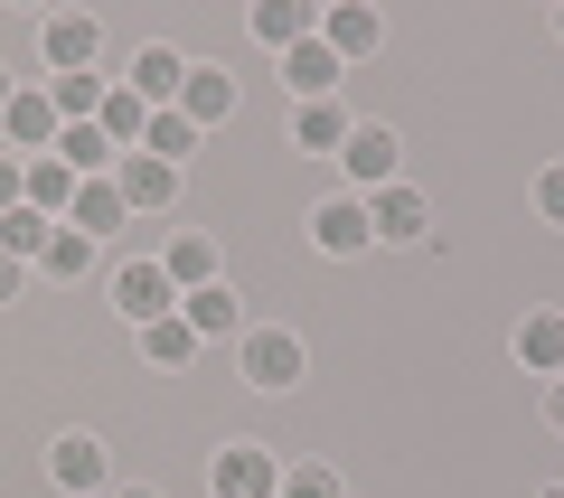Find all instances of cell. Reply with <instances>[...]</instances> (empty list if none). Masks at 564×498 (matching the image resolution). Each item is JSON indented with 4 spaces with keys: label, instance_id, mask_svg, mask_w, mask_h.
I'll use <instances>...</instances> for the list:
<instances>
[{
    "label": "cell",
    "instance_id": "cell-1",
    "mask_svg": "<svg viewBox=\"0 0 564 498\" xmlns=\"http://www.w3.org/2000/svg\"><path fill=\"white\" fill-rule=\"evenodd\" d=\"M113 301H122V320H141V329H151V320L180 311V282H170L161 263H122V273H113Z\"/></svg>",
    "mask_w": 564,
    "mask_h": 498
},
{
    "label": "cell",
    "instance_id": "cell-2",
    "mask_svg": "<svg viewBox=\"0 0 564 498\" xmlns=\"http://www.w3.org/2000/svg\"><path fill=\"white\" fill-rule=\"evenodd\" d=\"M245 377H254L263 396L302 386V339H292V329H254V339H245Z\"/></svg>",
    "mask_w": 564,
    "mask_h": 498
},
{
    "label": "cell",
    "instance_id": "cell-3",
    "mask_svg": "<svg viewBox=\"0 0 564 498\" xmlns=\"http://www.w3.org/2000/svg\"><path fill=\"white\" fill-rule=\"evenodd\" d=\"M348 180L358 188H395V132H386V122H348Z\"/></svg>",
    "mask_w": 564,
    "mask_h": 498
},
{
    "label": "cell",
    "instance_id": "cell-4",
    "mask_svg": "<svg viewBox=\"0 0 564 498\" xmlns=\"http://www.w3.org/2000/svg\"><path fill=\"white\" fill-rule=\"evenodd\" d=\"M273 489H282V470L254 452V442H226L217 452V498H273Z\"/></svg>",
    "mask_w": 564,
    "mask_h": 498
},
{
    "label": "cell",
    "instance_id": "cell-5",
    "mask_svg": "<svg viewBox=\"0 0 564 498\" xmlns=\"http://www.w3.org/2000/svg\"><path fill=\"white\" fill-rule=\"evenodd\" d=\"M113 188H122V207H170V198H180V170H161L151 151H122L113 160Z\"/></svg>",
    "mask_w": 564,
    "mask_h": 498
},
{
    "label": "cell",
    "instance_id": "cell-6",
    "mask_svg": "<svg viewBox=\"0 0 564 498\" xmlns=\"http://www.w3.org/2000/svg\"><path fill=\"white\" fill-rule=\"evenodd\" d=\"M180 85H188V57H180V47H141V57H132V95L151 104V113H170Z\"/></svg>",
    "mask_w": 564,
    "mask_h": 498
},
{
    "label": "cell",
    "instance_id": "cell-7",
    "mask_svg": "<svg viewBox=\"0 0 564 498\" xmlns=\"http://www.w3.org/2000/svg\"><path fill=\"white\" fill-rule=\"evenodd\" d=\"M321 47H329L339 66H348V57H377V47H386V20L348 0V10H329V20H321Z\"/></svg>",
    "mask_w": 564,
    "mask_h": 498
},
{
    "label": "cell",
    "instance_id": "cell-8",
    "mask_svg": "<svg viewBox=\"0 0 564 498\" xmlns=\"http://www.w3.org/2000/svg\"><path fill=\"white\" fill-rule=\"evenodd\" d=\"M47 470H57V489H66V498H104V442L66 433L57 452H47Z\"/></svg>",
    "mask_w": 564,
    "mask_h": 498
},
{
    "label": "cell",
    "instance_id": "cell-9",
    "mask_svg": "<svg viewBox=\"0 0 564 498\" xmlns=\"http://www.w3.org/2000/svg\"><path fill=\"white\" fill-rule=\"evenodd\" d=\"M0 132L20 141V151H57L66 122H57V104H47V95H10V104H0Z\"/></svg>",
    "mask_w": 564,
    "mask_h": 498
},
{
    "label": "cell",
    "instance_id": "cell-10",
    "mask_svg": "<svg viewBox=\"0 0 564 498\" xmlns=\"http://www.w3.org/2000/svg\"><path fill=\"white\" fill-rule=\"evenodd\" d=\"M282 76H292V104H329V85H339V57H329L321 39L282 47Z\"/></svg>",
    "mask_w": 564,
    "mask_h": 498
},
{
    "label": "cell",
    "instance_id": "cell-11",
    "mask_svg": "<svg viewBox=\"0 0 564 498\" xmlns=\"http://www.w3.org/2000/svg\"><path fill=\"white\" fill-rule=\"evenodd\" d=\"M180 113L198 122V132H207V122H226V113H236V76H226V66H188V85H180Z\"/></svg>",
    "mask_w": 564,
    "mask_h": 498
},
{
    "label": "cell",
    "instance_id": "cell-12",
    "mask_svg": "<svg viewBox=\"0 0 564 498\" xmlns=\"http://www.w3.org/2000/svg\"><path fill=\"white\" fill-rule=\"evenodd\" d=\"M311 236H321V255H367V198H329L321 217H311Z\"/></svg>",
    "mask_w": 564,
    "mask_h": 498
},
{
    "label": "cell",
    "instance_id": "cell-13",
    "mask_svg": "<svg viewBox=\"0 0 564 498\" xmlns=\"http://www.w3.org/2000/svg\"><path fill=\"white\" fill-rule=\"evenodd\" d=\"M20 207H39V217L76 207V170H66L57 151H47V160H29V170H20Z\"/></svg>",
    "mask_w": 564,
    "mask_h": 498
},
{
    "label": "cell",
    "instance_id": "cell-14",
    "mask_svg": "<svg viewBox=\"0 0 564 498\" xmlns=\"http://www.w3.org/2000/svg\"><path fill=\"white\" fill-rule=\"evenodd\" d=\"M367 236L414 245V236H423V198H414V188H377V198H367Z\"/></svg>",
    "mask_w": 564,
    "mask_h": 498
},
{
    "label": "cell",
    "instance_id": "cell-15",
    "mask_svg": "<svg viewBox=\"0 0 564 498\" xmlns=\"http://www.w3.org/2000/svg\"><path fill=\"white\" fill-rule=\"evenodd\" d=\"M95 47H104V29L85 20H47V66H57V76H85V66H95Z\"/></svg>",
    "mask_w": 564,
    "mask_h": 498
},
{
    "label": "cell",
    "instance_id": "cell-16",
    "mask_svg": "<svg viewBox=\"0 0 564 498\" xmlns=\"http://www.w3.org/2000/svg\"><path fill=\"white\" fill-rule=\"evenodd\" d=\"M518 358L536 367V377H564V320L555 311H527L518 320Z\"/></svg>",
    "mask_w": 564,
    "mask_h": 498
},
{
    "label": "cell",
    "instance_id": "cell-17",
    "mask_svg": "<svg viewBox=\"0 0 564 498\" xmlns=\"http://www.w3.org/2000/svg\"><path fill=\"white\" fill-rule=\"evenodd\" d=\"M95 132L113 141V151H141V132H151V104L122 85V95H104V113H95Z\"/></svg>",
    "mask_w": 564,
    "mask_h": 498
},
{
    "label": "cell",
    "instance_id": "cell-18",
    "mask_svg": "<svg viewBox=\"0 0 564 498\" xmlns=\"http://www.w3.org/2000/svg\"><path fill=\"white\" fill-rule=\"evenodd\" d=\"M254 39L263 47H302V39H321V20H311L302 0H263V10H254Z\"/></svg>",
    "mask_w": 564,
    "mask_h": 498
},
{
    "label": "cell",
    "instance_id": "cell-19",
    "mask_svg": "<svg viewBox=\"0 0 564 498\" xmlns=\"http://www.w3.org/2000/svg\"><path fill=\"white\" fill-rule=\"evenodd\" d=\"M141 151L161 160V170H180V160H188V151H198V122H188V113H180V104H170V113H151V132H141Z\"/></svg>",
    "mask_w": 564,
    "mask_h": 498
},
{
    "label": "cell",
    "instance_id": "cell-20",
    "mask_svg": "<svg viewBox=\"0 0 564 498\" xmlns=\"http://www.w3.org/2000/svg\"><path fill=\"white\" fill-rule=\"evenodd\" d=\"M57 160H66V170H76V180H95V170H113V141H104L95 132V122H66V132H57Z\"/></svg>",
    "mask_w": 564,
    "mask_h": 498
},
{
    "label": "cell",
    "instance_id": "cell-21",
    "mask_svg": "<svg viewBox=\"0 0 564 498\" xmlns=\"http://www.w3.org/2000/svg\"><path fill=\"white\" fill-rule=\"evenodd\" d=\"M180 320L198 329V339H226V329H236V292H226V282H207V292H180Z\"/></svg>",
    "mask_w": 564,
    "mask_h": 498
},
{
    "label": "cell",
    "instance_id": "cell-22",
    "mask_svg": "<svg viewBox=\"0 0 564 498\" xmlns=\"http://www.w3.org/2000/svg\"><path fill=\"white\" fill-rule=\"evenodd\" d=\"M161 273L180 282V292H207V282H217V245H207V236H180V245L161 255Z\"/></svg>",
    "mask_w": 564,
    "mask_h": 498
},
{
    "label": "cell",
    "instance_id": "cell-23",
    "mask_svg": "<svg viewBox=\"0 0 564 498\" xmlns=\"http://www.w3.org/2000/svg\"><path fill=\"white\" fill-rule=\"evenodd\" d=\"M104 226H122V188L113 180H76V236H104Z\"/></svg>",
    "mask_w": 564,
    "mask_h": 498
},
{
    "label": "cell",
    "instance_id": "cell-24",
    "mask_svg": "<svg viewBox=\"0 0 564 498\" xmlns=\"http://www.w3.org/2000/svg\"><path fill=\"white\" fill-rule=\"evenodd\" d=\"M47 236H57V217H39V207H10V217H0V255H10V263L47 255Z\"/></svg>",
    "mask_w": 564,
    "mask_h": 498
},
{
    "label": "cell",
    "instance_id": "cell-25",
    "mask_svg": "<svg viewBox=\"0 0 564 498\" xmlns=\"http://www.w3.org/2000/svg\"><path fill=\"white\" fill-rule=\"evenodd\" d=\"M47 104H57V122H95L104 113V76H57Z\"/></svg>",
    "mask_w": 564,
    "mask_h": 498
},
{
    "label": "cell",
    "instance_id": "cell-26",
    "mask_svg": "<svg viewBox=\"0 0 564 498\" xmlns=\"http://www.w3.org/2000/svg\"><path fill=\"white\" fill-rule=\"evenodd\" d=\"M292 132H302V151H339V141H348V113H339V104H302Z\"/></svg>",
    "mask_w": 564,
    "mask_h": 498
},
{
    "label": "cell",
    "instance_id": "cell-27",
    "mask_svg": "<svg viewBox=\"0 0 564 498\" xmlns=\"http://www.w3.org/2000/svg\"><path fill=\"white\" fill-rule=\"evenodd\" d=\"M141 339H151V358H161V367H188V358H198V329H188L180 311H170V320H151Z\"/></svg>",
    "mask_w": 564,
    "mask_h": 498
},
{
    "label": "cell",
    "instance_id": "cell-28",
    "mask_svg": "<svg viewBox=\"0 0 564 498\" xmlns=\"http://www.w3.org/2000/svg\"><path fill=\"white\" fill-rule=\"evenodd\" d=\"M39 263H47V273H57V282H85V263H95V236H66V226H57Z\"/></svg>",
    "mask_w": 564,
    "mask_h": 498
},
{
    "label": "cell",
    "instance_id": "cell-29",
    "mask_svg": "<svg viewBox=\"0 0 564 498\" xmlns=\"http://www.w3.org/2000/svg\"><path fill=\"white\" fill-rule=\"evenodd\" d=\"M273 498H348V489H339V479H329V470H292V479H282Z\"/></svg>",
    "mask_w": 564,
    "mask_h": 498
},
{
    "label": "cell",
    "instance_id": "cell-30",
    "mask_svg": "<svg viewBox=\"0 0 564 498\" xmlns=\"http://www.w3.org/2000/svg\"><path fill=\"white\" fill-rule=\"evenodd\" d=\"M536 207H545V217L564 226V170H545V180H536Z\"/></svg>",
    "mask_w": 564,
    "mask_h": 498
},
{
    "label": "cell",
    "instance_id": "cell-31",
    "mask_svg": "<svg viewBox=\"0 0 564 498\" xmlns=\"http://www.w3.org/2000/svg\"><path fill=\"white\" fill-rule=\"evenodd\" d=\"M20 207V160H0V217Z\"/></svg>",
    "mask_w": 564,
    "mask_h": 498
},
{
    "label": "cell",
    "instance_id": "cell-32",
    "mask_svg": "<svg viewBox=\"0 0 564 498\" xmlns=\"http://www.w3.org/2000/svg\"><path fill=\"white\" fill-rule=\"evenodd\" d=\"M0 301H20V263L10 255H0Z\"/></svg>",
    "mask_w": 564,
    "mask_h": 498
},
{
    "label": "cell",
    "instance_id": "cell-33",
    "mask_svg": "<svg viewBox=\"0 0 564 498\" xmlns=\"http://www.w3.org/2000/svg\"><path fill=\"white\" fill-rule=\"evenodd\" d=\"M545 423H555V433H564V377H555V396H545Z\"/></svg>",
    "mask_w": 564,
    "mask_h": 498
},
{
    "label": "cell",
    "instance_id": "cell-34",
    "mask_svg": "<svg viewBox=\"0 0 564 498\" xmlns=\"http://www.w3.org/2000/svg\"><path fill=\"white\" fill-rule=\"evenodd\" d=\"M10 95H20V85H10V76H0V104H10Z\"/></svg>",
    "mask_w": 564,
    "mask_h": 498
},
{
    "label": "cell",
    "instance_id": "cell-35",
    "mask_svg": "<svg viewBox=\"0 0 564 498\" xmlns=\"http://www.w3.org/2000/svg\"><path fill=\"white\" fill-rule=\"evenodd\" d=\"M122 498H151V489H122Z\"/></svg>",
    "mask_w": 564,
    "mask_h": 498
},
{
    "label": "cell",
    "instance_id": "cell-36",
    "mask_svg": "<svg viewBox=\"0 0 564 498\" xmlns=\"http://www.w3.org/2000/svg\"><path fill=\"white\" fill-rule=\"evenodd\" d=\"M545 498H564V489H545Z\"/></svg>",
    "mask_w": 564,
    "mask_h": 498
}]
</instances>
